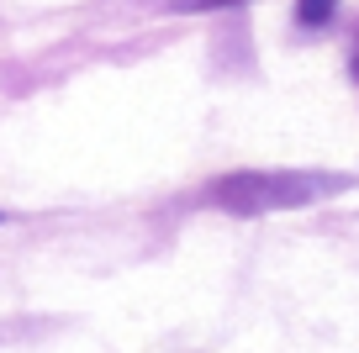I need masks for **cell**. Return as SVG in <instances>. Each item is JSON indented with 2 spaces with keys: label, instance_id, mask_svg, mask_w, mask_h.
<instances>
[{
  "label": "cell",
  "instance_id": "cell-3",
  "mask_svg": "<svg viewBox=\"0 0 359 353\" xmlns=\"http://www.w3.org/2000/svg\"><path fill=\"white\" fill-rule=\"evenodd\" d=\"M222 6H243V0H175V11H222Z\"/></svg>",
  "mask_w": 359,
  "mask_h": 353
},
{
  "label": "cell",
  "instance_id": "cell-2",
  "mask_svg": "<svg viewBox=\"0 0 359 353\" xmlns=\"http://www.w3.org/2000/svg\"><path fill=\"white\" fill-rule=\"evenodd\" d=\"M333 16H338V0H296V27H306V32L327 27Z\"/></svg>",
  "mask_w": 359,
  "mask_h": 353
},
{
  "label": "cell",
  "instance_id": "cell-1",
  "mask_svg": "<svg viewBox=\"0 0 359 353\" xmlns=\"http://www.w3.org/2000/svg\"><path fill=\"white\" fill-rule=\"evenodd\" d=\"M344 179H317V174H227L212 185V200L222 211H238V216H259V211H296L312 206L323 190H338Z\"/></svg>",
  "mask_w": 359,
  "mask_h": 353
}]
</instances>
